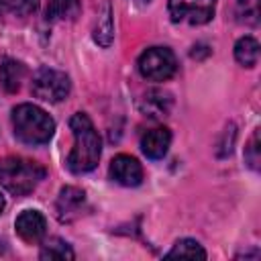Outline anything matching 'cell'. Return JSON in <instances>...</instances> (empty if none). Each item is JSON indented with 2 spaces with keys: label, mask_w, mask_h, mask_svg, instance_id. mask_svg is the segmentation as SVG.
I'll list each match as a JSON object with an SVG mask.
<instances>
[{
  "label": "cell",
  "mask_w": 261,
  "mask_h": 261,
  "mask_svg": "<svg viewBox=\"0 0 261 261\" xmlns=\"http://www.w3.org/2000/svg\"><path fill=\"white\" fill-rule=\"evenodd\" d=\"M71 90V82L67 77V73L53 69V67H39L33 73V82H31V92L35 98L43 100V102H61L69 96Z\"/></svg>",
  "instance_id": "obj_4"
},
{
  "label": "cell",
  "mask_w": 261,
  "mask_h": 261,
  "mask_svg": "<svg viewBox=\"0 0 261 261\" xmlns=\"http://www.w3.org/2000/svg\"><path fill=\"white\" fill-rule=\"evenodd\" d=\"M4 204H6V202H4V196L0 194V214H2V210H4Z\"/></svg>",
  "instance_id": "obj_21"
},
{
  "label": "cell",
  "mask_w": 261,
  "mask_h": 261,
  "mask_svg": "<svg viewBox=\"0 0 261 261\" xmlns=\"http://www.w3.org/2000/svg\"><path fill=\"white\" fill-rule=\"evenodd\" d=\"M8 8L16 16H29L39 8V0H8Z\"/></svg>",
  "instance_id": "obj_20"
},
{
  "label": "cell",
  "mask_w": 261,
  "mask_h": 261,
  "mask_svg": "<svg viewBox=\"0 0 261 261\" xmlns=\"http://www.w3.org/2000/svg\"><path fill=\"white\" fill-rule=\"evenodd\" d=\"M237 20L245 24H257L259 20V0H237Z\"/></svg>",
  "instance_id": "obj_18"
},
{
  "label": "cell",
  "mask_w": 261,
  "mask_h": 261,
  "mask_svg": "<svg viewBox=\"0 0 261 261\" xmlns=\"http://www.w3.org/2000/svg\"><path fill=\"white\" fill-rule=\"evenodd\" d=\"M86 202V194L84 190L80 188H73V186H65L59 190V196H57V202H55V212H57V218L61 222H69L73 220L80 212H82V206Z\"/></svg>",
  "instance_id": "obj_9"
},
{
  "label": "cell",
  "mask_w": 261,
  "mask_h": 261,
  "mask_svg": "<svg viewBox=\"0 0 261 261\" xmlns=\"http://www.w3.org/2000/svg\"><path fill=\"white\" fill-rule=\"evenodd\" d=\"M24 73H27V67L16 61V59H4L2 65H0V86L4 88V92L8 94H14L20 90V84L24 80Z\"/></svg>",
  "instance_id": "obj_11"
},
{
  "label": "cell",
  "mask_w": 261,
  "mask_h": 261,
  "mask_svg": "<svg viewBox=\"0 0 261 261\" xmlns=\"http://www.w3.org/2000/svg\"><path fill=\"white\" fill-rule=\"evenodd\" d=\"M167 257H188V259H206V251L194 239H179Z\"/></svg>",
  "instance_id": "obj_16"
},
{
  "label": "cell",
  "mask_w": 261,
  "mask_h": 261,
  "mask_svg": "<svg viewBox=\"0 0 261 261\" xmlns=\"http://www.w3.org/2000/svg\"><path fill=\"white\" fill-rule=\"evenodd\" d=\"M39 257L41 259H73L75 253L71 251V247L65 241H61V239H49L43 245Z\"/></svg>",
  "instance_id": "obj_17"
},
{
  "label": "cell",
  "mask_w": 261,
  "mask_h": 261,
  "mask_svg": "<svg viewBox=\"0 0 261 261\" xmlns=\"http://www.w3.org/2000/svg\"><path fill=\"white\" fill-rule=\"evenodd\" d=\"M108 175H110L112 181H116L124 188H135L143 181V167L130 155H116L110 161Z\"/></svg>",
  "instance_id": "obj_7"
},
{
  "label": "cell",
  "mask_w": 261,
  "mask_h": 261,
  "mask_svg": "<svg viewBox=\"0 0 261 261\" xmlns=\"http://www.w3.org/2000/svg\"><path fill=\"white\" fill-rule=\"evenodd\" d=\"M69 128L73 133V147L67 155V167L73 173H88L100 161V153H102L100 135L94 128L90 116L84 112H75L69 118Z\"/></svg>",
  "instance_id": "obj_1"
},
{
  "label": "cell",
  "mask_w": 261,
  "mask_h": 261,
  "mask_svg": "<svg viewBox=\"0 0 261 261\" xmlns=\"http://www.w3.org/2000/svg\"><path fill=\"white\" fill-rule=\"evenodd\" d=\"M139 71L149 82H165L177 71V59L169 47H149L139 57Z\"/></svg>",
  "instance_id": "obj_5"
},
{
  "label": "cell",
  "mask_w": 261,
  "mask_h": 261,
  "mask_svg": "<svg viewBox=\"0 0 261 261\" xmlns=\"http://www.w3.org/2000/svg\"><path fill=\"white\" fill-rule=\"evenodd\" d=\"M14 228H16V232L22 241L35 245V243L43 241V237L47 232V222H45V216L39 210H22L16 216Z\"/></svg>",
  "instance_id": "obj_8"
},
{
  "label": "cell",
  "mask_w": 261,
  "mask_h": 261,
  "mask_svg": "<svg viewBox=\"0 0 261 261\" xmlns=\"http://www.w3.org/2000/svg\"><path fill=\"white\" fill-rule=\"evenodd\" d=\"M45 167L27 157H4L0 159V186L12 196L31 194L45 177Z\"/></svg>",
  "instance_id": "obj_2"
},
{
  "label": "cell",
  "mask_w": 261,
  "mask_h": 261,
  "mask_svg": "<svg viewBox=\"0 0 261 261\" xmlns=\"http://www.w3.org/2000/svg\"><path fill=\"white\" fill-rule=\"evenodd\" d=\"M167 8L173 22L204 24L214 16L216 0H169Z\"/></svg>",
  "instance_id": "obj_6"
},
{
  "label": "cell",
  "mask_w": 261,
  "mask_h": 261,
  "mask_svg": "<svg viewBox=\"0 0 261 261\" xmlns=\"http://www.w3.org/2000/svg\"><path fill=\"white\" fill-rule=\"evenodd\" d=\"M112 37H114L112 8H110V2L106 0L104 6H102V12H100V16H98V22H96V27H94V41H96L100 47H110Z\"/></svg>",
  "instance_id": "obj_14"
},
{
  "label": "cell",
  "mask_w": 261,
  "mask_h": 261,
  "mask_svg": "<svg viewBox=\"0 0 261 261\" xmlns=\"http://www.w3.org/2000/svg\"><path fill=\"white\" fill-rule=\"evenodd\" d=\"M2 8H4V0H0V12H2Z\"/></svg>",
  "instance_id": "obj_22"
},
{
  "label": "cell",
  "mask_w": 261,
  "mask_h": 261,
  "mask_svg": "<svg viewBox=\"0 0 261 261\" xmlns=\"http://www.w3.org/2000/svg\"><path fill=\"white\" fill-rule=\"evenodd\" d=\"M259 147H261L259 145V128H255L253 137L249 139V143L245 147V161H247V165L253 171H257L259 169V163H261V149Z\"/></svg>",
  "instance_id": "obj_19"
},
{
  "label": "cell",
  "mask_w": 261,
  "mask_h": 261,
  "mask_svg": "<svg viewBox=\"0 0 261 261\" xmlns=\"http://www.w3.org/2000/svg\"><path fill=\"white\" fill-rule=\"evenodd\" d=\"M169 145H171V133L165 126L151 128L141 137V151L149 159H161L167 153Z\"/></svg>",
  "instance_id": "obj_10"
},
{
  "label": "cell",
  "mask_w": 261,
  "mask_h": 261,
  "mask_svg": "<svg viewBox=\"0 0 261 261\" xmlns=\"http://www.w3.org/2000/svg\"><path fill=\"white\" fill-rule=\"evenodd\" d=\"M171 108V96L163 90H151L143 96V102H141V110L153 118H161L169 112Z\"/></svg>",
  "instance_id": "obj_12"
},
{
  "label": "cell",
  "mask_w": 261,
  "mask_h": 261,
  "mask_svg": "<svg viewBox=\"0 0 261 261\" xmlns=\"http://www.w3.org/2000/svg\"><path fill=\"white\" fill-rule=\"evenodd\" d=\"M80 10H82L80 0H49L45 10V20L47 22L73 20L80 14Z\"/></svg>",
  "instance_id": "obj_13"
},
{
  "label": "cell",
  "mask_w": 261,
  "mask_h": 261,
  "mask_svg": "<svg viewBox=\"0 0 261 261\" xmlns=\"http://www.w3.org/2000/svg\"><path fill=\"white\" fill-rule=\"evenodd\" d=\"M234 59L243 67H255L259 61V43L253 37H241L234 43Z\"/></svg>",
  "instance_id": "obj_15"
},
{
  "label": "cell",
  "mask_w": 261,
  "mask_h": 261,
  "mask_svg": "<svg viewBox=\"0 0 261 261\" xmlns=\"http://www.w3.org/2000/svg\"><path fill=\"white\" fill-rule=\"evenodd\" d=\"M12 128L18 141L27 145H43L55 133V120L35 104H18L12 108Z\"/></svg>",
  "instance_id": "obj_3"
}]
</instances>
